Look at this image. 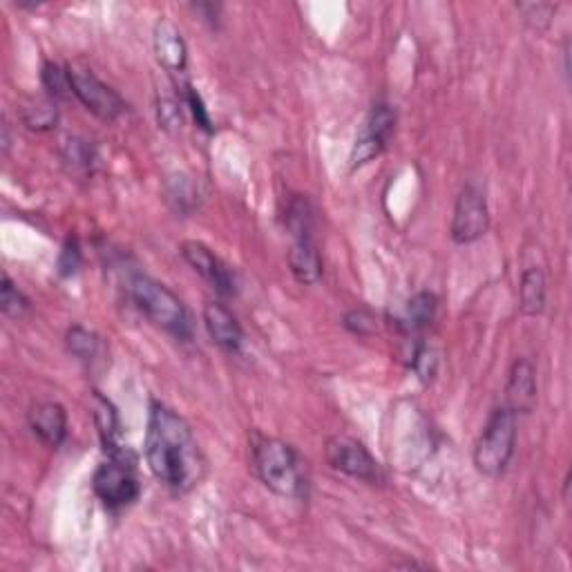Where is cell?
I'll use <instances>...</instances> for the list:
<instances>
[{"instance_id":"cell-19","label":"cell","mask_w":572,"mask_h":572,"mask_svg":"<svg viewBox=\"0 0 572 572\" xmlns=\"http://www.w3.org/2000/svg\"><path fill=\"white\" fill-rule=\"evenodd\" d=\"M65 345H68V351L72 356L88 362L99 354L101 340H99L97 333H92V331L83 329V327H79V324H76V327H72L68 331V336H65Z\"/></svg>"},{"instance_id":"cell-14","label":"cell","mask_w":572,"mask_h":572,"mask_svg":"<svg viewBox=\"0 0 572 572\" xmlns=\"http://www.w3.org/2000/svg\"><path fill=\"white\" fill-rule=\"evenodd\" d=\"M27 423H30L34 436L50 447H59L68 436V414L52 400L32 405L30 412H27Z\"/></svg>"},{"instance_id":"cell-16","label":"cell","mask_w":572,"mask_h":572,"mask_svg":"<svg viewBox=\"0 0 572 572\" xmlns=\"http://www.w3.org/2000/svg\"><path fill=\"white\" fill-rule=\"evenodd\" d=\"M546 275L541 269L532 266L521 278L519 286V300H521V311L526 316H539V313L546 309Z\"/></svg>"},{"instance_id":"cell-8","label":"cell","mask_w":572,"mask_h":572,"mask_svg":"<svg viewBox=\"0 0 572 572\" xmlns=\"http://www.w3.org/2000/svg\"><path fill=\"white\" fill-rule=\"evenodd\" d=\"M490 211L485 193L474 184H467L454 206L452 219V240L456 244H472L488 233Z\"/></svg>"},{"instance_id":"cell-23","label":"cell","mask_w":572,"mask_h":572,"mask_svg":"<svg viewBox=\"0 0 572 572\" xmlns=\"http://www.w3.org/2000/svg\"><path fill=\"white\" fill-rule=\"evenodd\" d=\"M63 159H65V164H70L74 170H85V173H88V170H92L94 161H97L90 143L81 141V139H68V141H65Z\"/></svg>"},{"instance_id":"cell-13","label":"cell","mask_w":572,"mask_h":572,"mask_svg":"<svg viewBox=\"0 0 572 572\" xmlns=\"http://www.w3.org/2000/svg\"><path fill=\"white\" fill-rule=\"evenodd\" d=\"M204 324H206L208 336L213 338V342L219 349L228 351V354H237V351H240L242 340H244L242 324L237 322L233 311L228 309L226 304L206 302Z\"/></svg>"},{"instance_id":"cell-2","label":"cell","mask_w":572,"mask_h":572,"mask_svg":"<svg viewBox=\"0 0 572 572\" xmlns=\"http://www.w3.org/2000/svg\"><path fill=\"white\" fill-rule=\"evenodd\" d=\"M251 459L255 474L278 497L295 499L304 492L307 481H304L302 459L293 445L255 432L251 436Z\"/></svg>"},{"instance_id":"cell-20","label":"cell","mask_w":572,"mask_h":572,"mask_svg":"<svg viewBox=\"0 0 572 572\" xmlns=\"http://www.w3.org/2000/svg\"><path fill=\"white\" fill-rule=\"evenodd\" d=\"M41 81L45 85L47 94H50V99H68L72 97V83H70V72L68 68H63V65L54 63V61H47L43 65V72H41Z\"/></svg>"},{"instance_id":"cell-25","label":"cell","mask_w":572,"mask_h":572,"mask_svg":"<svg viewBox=\"0 0 572 572\" xmlns=\"http://www.w3.org/2000/svg\"><path fill=\"white\" fill-rule=\"evenodd\" d=\"M438 360L434 356L432 349H427L425 345H418L412 351V369L416 371V376L423 380V383H432L436 376Z\"/></svg>"},{"instance_id":"cell-24","label":"cell","mask_w":572,"mask_h":572,"mask_svg":"<svg viewBox=\"0 0 572 572\" xmlns=\"http://www.w3.org/2000/svg\"><path fill=\"white\" fill-rule=\"evenodd\" d=\"M519 12L523 14V21L532 27H548L552 18H555L557 5L552 3H521L517 5Z\"/></svg>"},{"instance_id":"cell-11","label":"cell","mask_w":572,"mask_h":572,"mask_svg":"<svg viewBox=\"0 0 572 572\" xmlns=\"http://www.w3.org/2000/svg\"><path fill=\"white\" fill-rule=\"evenodd\" d=\"M152 47H155V56L161 68L168 74H184L188 65V47L184 36H181L179 27L168 21V18H159L152 32Z\"/></svg>"},{"instance_id":"cell-9","label":"cell","mask_w":572,"mask_h":572,"mask_svg":"<svg viewBox=\"0 0 572 572\" xmlns=\"http://www.w3.org/2000/svg\"><path fill=\"white\" fill-rule=\"evenodd\" d=\"M396 126V112L389 103H376L371 108L369 117L362 126L360 135L356 137L354 148H351V168H360L369 164L371 159L378 157L385 150L387 141L394 135Z\"/></svg>"},{"instance_id":"cell-15","label":"cell","mask_w":572,"mask_h":572,"mask_svg":"<svg viewBox=\"0 0 572 572\" xmlns=\"http://www.w3.org/2000/svg\"><path fill=\"white\" fill-rule=\"evenodd\" d=\"M289 266L293 278L300 284H316L322 278V257L313 237L295 240L293 249L289 251Z\"/></svg>"},{"instance_id":"cell-4","label":"cell","mask_w":572,"mask_h":572,"mask_svg":"<svg viewBox=\"0 0 572 572\" xmlns=\"http://www.w3.org/2000/svg\"><path fill=\"white\" fill-rule=\"evenodd\" d=\"M517 445V414L508 407L494 409L474 447V465L485 476H499L514 456Z\"/></svg>"},{"instance_id":"cell-26","label":"cell","mask_w":572,"mask_h":572,"mask_svg":"<svg viewBox=\"0 0 572 572\" xmlns=\"http://www.w3.org/2000/svg\"><path fill=\"white\" fill-rule=\"evenodd\" d=\"M159 123L164 130H179L181 128V101L177 97H159L157 101Z\"/></svg>"},{"instance_id":"cell-22","label":"cell","mask_w":572,"mask_h":572,"mask_svg":"<svg viewBox=\"0 0 572 572\" xmlns=\"http://www.w3.org/2000/svg\"><path fill=\"white\" fill-rule=\"evenodd\" d=\"M23 121L30 130H52L56 128V121H59V112L52 101H36L32 106L23 108Z\"/></svg>"},{"instance_id":"cell-7","label":"cell","mask_w":572,"mask_h":572,"mask_svg":"<svg viewBox=\"0 0 572 572\" xmlns=\"http://www.w3.org/2000/svg\"><path fill=\"white\" fill-rule=\"evenodd\" d=\"M70 83H72V94L79 99L85 110H90L94 117H99L103 121H114L126 112V101L121 99V94L117 90H112L110 85L97 79L90 70H81L70 65Z\"/></svg>"},{"instance_id":"cell-10","label":"cell","mask_w":572,"mask_h":572,"mask_svg":"<svg viewBox=\"0 0 572 572\" xmlns=\"http://www.w3.org/2000/svg\"><path fill=\"white\" fill-rule=\"evenodd\" d=\"M181 255H184V260L193 266V269L202 275L217 293L226 295V298H231V295L237 293V280L235 273L231 271V266L219 260L206 244L184 242L181 244Z\"/></svg>"},{"instance_id":"cell-12","label":"cell","mask_w":572,"mask_h":572,"mask_svg":"<svg viewBox=\"0 0 572 572\" xmlns=\"http://www.w3.org/2000/svg\"><path fill=\"white\" fill-rule=\"evenodd\" d=\"M505 398H508V409L514 414H530L537 407V369L528 358L514 360L508 376V387H505Z\"/></svg>"},{"instance_id":"cell-3","label":"cell","mask_w":572,"mask_h":572,"mask_svg":"<svg viewBox=\"0 0 572 572\" xmlns=\"http://www.w3.org/2000/svg\"><path fill=\"white\" fill-rule=\"evenodd\" d=\"M128 295L152 324H157V327L166 329L181 340L190 338L193 327H190L188 309L168 286L148 278V275L135 273L128 280Z\"/></svg>"},{"instance_id":"cell-27","label":"cell","mask_w":572,"mask_h":572,"mask_svg":"<svg viewBox=\"0 0 572 572\" xmlns=\"http://www.w3.org/2000/svg\"><path fill=\"white\" fill-rule=\"evenodd\" d=\"M184 94H186V103L190 106V112H193V117L197 121V126L204 128V130H213V123H211V117H208V110L204 108V101H202V97H199L193 85L186 83Z\"/></svg>"},{"instance_id":"cell-21","label":"cell","mask_w":572,"mask_h":572,"mask_svg":"<svg viewBox=\"0 0 572 572\" xmlns=\"http://www.w3.org/2000/svg\"><path fill=\"white\" fill-rule=\"evenodd\" d=\"M0 309H3L7 318H23L30 311L27 295L18 289L7 273L3 275V286H0Z\"/></svg>"},{"instance_id":"cell-5","label":"cell","mask_w":572,"mask_h":572,"mask_svg":"<svg viewBox=\"0 0 572 572\" xmlns=\"http://www.w3.org/2000/svg\"><path fill=\"white\" fill-rule=\"evenodd\" d=\"M135 463L137 461L128 459H110L108 463L99 465V470L94 472L92 488L103 505L119 510L139 499L141 485L135 474Z\"/></svg>"},{"instance_id":"cell-28","label":"cell","mask_w":572,"mask_h":572,"mask_svg":"<svg viewBox=\"0 0 572 572\" xmlns=\"http://www.w3.org/2000/svg\"><path fill=\"white\" fill-rule=\"evenodd\" d=\"M345 327L349 331L358 333V336H367V333L376 329V320H374V316H371V313L356 309V311H349L345 316Z\"/></svg>"},{"instance_id":"cell-6","label":"cell","mask_w":572,"mask_h":572,"mask_svg":"<svg viewBox=\"0 0 572 572\" xmlns=\"http://www.w3.org/2000/svg\"><path fill=\"white\" fill-rule=\"evenodd\" d=\"M324 459L336 472L351 476V479L365 481V483H378L380 465L374 456L360 441L351 436H331L327 445H324Z\"/></svg>"},{"instance_id":"cell-1","label":"cell","mask_w":572,"mask_h":572,"mask_svg":"<svg viewBox=\"0 0 572 572\" xmlns=\"http://www.w3.org/2000/svg\"><path fill=\"white\" fill-rule=\"evenodd\" d=\"M146 461L157 479L177 492H188L204 479L206 459L193 429L175 409L152 400L146 429Z\"/></svg>"},{"instance_id":"cell-17","label":"cell","mask_w":572,"mask_h":572,"mask_svg":"<svg viewBox=\"0 0 572 572\" xmlns=\"http://www.w3.org/2000/svg\"><path fill=\"white\" fill-rule=\"evenodd\" d=\"M284 224L293 235V240H304V237H313V211L307 197L293 195L289 206L284 213Z\"/></svg>"},{"instance_id":"cell-18","label":"cell","mask_w":572,"mask_h":572,"mask_svg":"<svg viewBox=\"0 0 572 572\" xmlns=\"http://www.w3.org/2000/svg\"><path fill=\"white\" fill-rule=\"evenodd\" d=\"M436 316V298H434V293H418L414 295L412 300H409L407 304V324L405 327L409 331H421L425 327H429L432 324Z\"/></svg>"},{"instance_id":"cell-29","label":"cell","mask_w":572,"mask_h":572,"mask_svg":"<svg viewBox=\"0 0 572 572\" xmlns=\"http://www.w3.org/2000/svg\"><path fill=\"white\" fill-rule=\"evenodd\" d=\"M79 266H81L79 244H76V240H68V244L63 246V253H61V260H59L61 275H72V273L79 271Z\"/></svg>"}]
</instances>
